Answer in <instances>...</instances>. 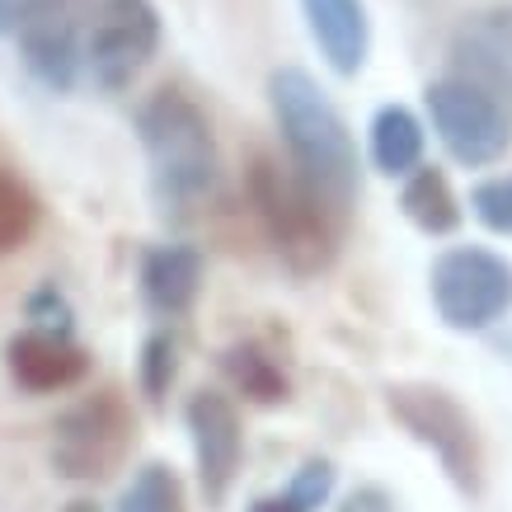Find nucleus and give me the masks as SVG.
I'll return each mask as SVG.
<instances>
[{
	"label": "nucleus",
	"instance_id": "5",
	"mask_svg": "<svg viewBox=\"0 0 512 512\" xmlns=\"http://www.w3.org/2000/svg\"><path fill=\"white\" fill-rule=\"evenodd\" d=\"M137 447V414L118 386L90 390L52 423V470L62 480L99 484L118 475Z\"/></svg>",
	"mask_w": 512,
	"mask_h": 512
},
{
	"label": "nucleus",
	"instance_id": "12",
	"mask_svg": "<svg viewBox=\"0 0 512 512\" xmlns=\"http://www.w3.org/2000/svg\"><path fill=\"white\" fill-rule=\"evenodd\" d=\"M5 372L24 395H57L90 376V353L76 343V334L24 325L5 339Z\"/></svg>",
	"mask_w": 512,
	"mask_h": 512
},
{
	"label": "nucleus",
	"instance_id": "15",
	"mask_svg": "<svg viewBox=\"0 0 512 512\" xmlns=\"http://www.w3.org/2000/svg\"><path fill=\"white\" fill-rule=\"evenodd\" d=\"M221 376L231 381L235 395H245L249 404H287L292 400V376L282 367V357L259 339H235L226 353H221Z\"/></svg>",
	"mask_w": 512,
	"mask_h": 512
},
{
	"label": "nucleus",
	"instance_id": "1",
	"mask_svg": "<svg viewBox=\"0 0 512 512\" xmlns=\"http://www.w3.org/2000/svg\"><path fill=\"white\" fill-rule=\"evenodd\" d=\"M268 104L287 146V165L348 221L362 198V165H357V141L343 113L334 109V99L320 90L311 71L278 66L268 76Z\"/></svg>",
	"mask_w": 512,
	"mask_h": 512
},
{
	"label": "nucleus",
	"instance_id": "18",
	"mask_svg": "<svg viewBox=\"0 0 512 512\" xmlns=\"http://www.w3.org/2000/svg\"><path fill=\"white\" fill-rule=\"evenodd\" d=\"M43 226V198L19 170L0 165V259L24 249Z\"/></svg>",
	"mask_w": 512,
	"mask_h": 512
},
{
	"label": "nucleus",
	"instance_id": "24",
	"mask_svg": "<svg viewBox=\"0 0 512 512\" xmlns=\"http://www.w3.org/2000/svg\"><path fill=\"white\" fill-rule=\"evenodd\" d=\"M339 512H395V498L381 484H362V489H353V494L343 498Z\"/></svg>",
	"mask_w": 512,
	"mask_h": 512
},
{
	"label": "nucleus",
	"instance_id": "17",
	"mask_svg": "<svg viewBox=\"0 0 512 512\" xmlns=\"http://www.w3.org/2000/svg\"><path fill=\"white\" fill-rule=\"evenodd\" d=\"M400 212L423 235H451L461 226V198L451 193L447 174L437 170V165H419L414 174H404V188H400Z\"/></svg>",
	"mask_w": 512,
	"mask_h": 512
},
{
	"label": "nucleus",
	"instance_id": "21",
	"mask_svg": "<svg viewBox=\"0 0 512 512\" xmlns=\"http://www.w3.org/2000/svg\"><path fill=\"white\" fill-rule=\"evenodd\" d=\"M137 376H141V390H146V400L151 404H160L165 395H170L174 376H179V343H174L170 329H156L151 339L141 343Z\"/></svg>",
	"mask_w": 512,
	"mask_h": 512
},
{
	"label": "nucleus",
	"instance_id": "26",
	"mask_svg": "<svg viewBox=\"0 0 512 512\" xmlns=\"http://www.w3.org/2000/svg\"><path fill=\"white\" fill-rule=\"evenodd\" d=\"M62 512H104V508H99L94 498H71V503H66Z\"/></svg>",
	"mask_w": 512,
	"mask_h": 512
},
{
	"label": "nucleus",
	"instance_id": "2",
	"mask_svg": "<svg viewBox=\"0 0 512 512\" xmlns=\"http://www.w3.org/2000/svg\"><path fill=\"white\" fill-rule=\"evenodd\" d=\"M137 141L151 170V198L165 217H188L217 193L221 146L212 118L179 85H160L137 109Z\"/></svg>",
	"mask_w": 512,
	"mask_h": 512
},
{
	"label": "nucleus",
	"instance_id": "6",
	"mask_svg": "<svg viewBox=\"0 0 512 512\" xmlns=\"http://www.w3.org/2000/svg\"><path fill=\"white\" fill-rule=\"evenodd\" d=\"M437 320L456 334H484L512 315V259L484 245H451L428 273Z\"/></svg>",
	"mask_w": 512,
	"mask_h": 512
},
{
	"label": "nucleus",
	"instance_id": "13",
	"mask_svg": "<svg viewBox=\"0 0 512 512\" xmlns=\"http://www.w3.org/2000/svg\"><path fill=\"white\" fill-rule=\"evenodd\" d=\"M301 15L311 29V43L320 47V57L329 71L343 80H353L367 57H372V19L362 0H301Z\"/></svg>",
	"mask_w": 512,
	"mask_h": 512
},
{
	"label": "nucleus",
	"instance_id": "25",
	"mask_svg": "<svg viewBox=\"0 0 512 512\" xmlns=\"http://www.w3.org/2000/svg\"><path fill=\"white\" fill-rule=\"evenodd\" d=\"M24 10H29V0H0V38H15Z\"/></svg>",
	"mask_w": 512,
	"mask_h": 512
},
{
	"label": "nucleus",
	"instance_id": "20",
	"mask_svg": "<svg viewBox=\"0 0 512 512\" xmlns=\"http://www.w3.org/2000/svg\"><path fill=\"white\" fill-rule=\"evenodd\" d=\"M329 494H334V466H329L325 456H311V461L292 475L287 489L254 498L249 512H320L329 503Z\"/></svg>",
	"mask_w": 512,
	"mask_h": 512
},
{
	"label": "nucleus",
	"instance_id": "19",
	"mask_svg": "<svg viewBox=\"0 0 512 512\" xmlns=\"http://www.w3.org/2000/svg\"><path fill=\"white\" fill-rule=\"evenodd\" d=\"M118 512H188V489L179 480V470L165 461L141 466L132 484L118 494Z\"/></svg>",
	"mask_w": 512,
	"mask_h": 512
},
{
	"label": "nucleus",
	"instance_id": "22",
	"mask_svg": "<svg viewBox=\"0 0 512 512\" xmlns=\"http://www.w3.org/2000/svg\"><path fill=\"white\" fill-rule=\"evenodd\" d=\"M470 212L484 231L512 235V174H494L470 188Z\"/></svg>",
	"mask_w": 512,
	"mask_h": 512
},
{
	"label": "nucleus",
	"instance_id": "11",
	"mask_svg": "<svg viewBox=\"0 0 512 512\" xmlns=\"http://www.w3.org/2000/svg\"><path fill=\"white\" fill-rule=\"evenodd\" d=\"M447 76L470 80L512 109V5L466 15L447 43Z\"/></svg>",
	"mask_w": 512,
	"mask_h": 512
},
{
	"label": "nucleus",
	"instance_id": "4",
	"mask_svg": "<svg viewBox=\"0 0 512 512\" xmlns=\"http://www.w3.org/2000/svg\"><path fill=\"white\" fill-rule=\"evenodd\" d=\"M386 409L419 447H428L442 461L447 480L466 498L484 494V442L470 409L451 390L433 381H395L386 386Z\"/></svg>",
	"mask_w": 512,
	"mask_h": 512
},
{
	"label": "nucleus",
	"instance_id": "3",
	"mask_svg": "<svg viewBox=\"0 0 512 512\" xmlns=\"http://www.w3.org/2000/svg\"><path fill=\"white\" fill-rule=\"evenodd\" d=\"M245 198L287 273L320 278L325 268H334L348 221L292 165H282L268 151H254L245 160Z\"/></svg>",
	"mask_w": 512,
	"mask_h": 512
},
{
	"label": "nucleus",
	"instance_id": "14",
	"mask_svg": "<svg viewBox=\"0 0 512 512\" xmlns=\"http://www.w3.org/2000/svg\"><path fill=\"white\" fill-rule=\"evenodd\" d=\"M202 249L193 245H156L141 259V301L160 320H179L198 306L202 292Z\"/></svg>",
	"mask_w": 512,
	"mask_h": 512
},
{
	"label": "nucleus",
	"instance_id": "8",
	"mask_svg": "<svg viewBox=\"0 0 512 512\" xmlns=\"http://www.w3.org/2000/svg\"><path fill=\"white\" fill-rule=\"evenodd\" d=\"M99 0H29L15 29L19 62L43 90L71 94L85 76V38Z\"/></svg>",
	"mask_w": 512,
	"mask_h": 512
},
{
	"label": "nucleus",
	"instance_id": "23",
	"mask_svg": "<svg viewBox=\"0 0 512 512\" xmlns=\"http://www.w3.org/2000/svg\"><path fill=\"white\" fill-rule=\"evenodd\" d=\"M24 315H29L33 329H52V334H76V311L57 282H43L33 287L29 301H24Z\"/></svg>",
	"mask_w": 512,
	"mask_h": 512
},
{
	"label": "nucleus",
	"instance_id": "10",
	"mask_svg": "<svg viewBox=\"0 0 512 512\" xmlns=\"http://www.w3.org/2000/svg\"><path fill=\"white\" fill-rule=\"evenodd\" d=\"M184 419H188V437H193V461H198V489L207 498V508H221L235 475H240V461H245L240 409L221 390H198L188 400Z\"/></svg>",
	"mask_w": 512,
	"mask_h": 512
},
{
	"label": "nucleus",
	"instance_id": "9",
	"mask_svg": "<svg viewBox=\"0 0 512 512\" xmlns=\"http://www.w3.org/2000/svg\"><path fill=\"white\" fill-rule=\"evenodd\" d=\"M160 10L156 0H99L85 38V76L109 94H123L156 62Z\"/></svg>",
	"mask_w": 512,
	"mask_h": 512
},
{
	"label": "nucleus",
	"instance_id": "7",
	"mask_svg": "<svg viewBox=\"0 0 512 512\" xmlns=\"http://www.w3.org/2000/svg\"><path fill=\"white\" fill-rule=\"evenodd\" d=\"M423 104H428V118H433L442 151L456 165L484 170V165H498L512 151V109H503L494 94L475 90L470 80L456 76L433 80L423 90Z\"/></svg>",
	"mask_w": 512,
	"mask_h": 512
},
{
	"label": "nucleus",
	"instance_id": "16",
	"mask_svg": "<svg viewBox=\"0 0 512 512\" xmlns=\"http://www.w3.org/2000/svg\"><path fill=\"white\" fill-rule=\"evenodd\" d=\"M367 146H372V165L390 179H404L423 165V146H428V132H423L419 113L404 109V104H381L367 127Z\"/></svg>",
	"mask_w": 512,
	"mask_h": 512
}]
</instances>
